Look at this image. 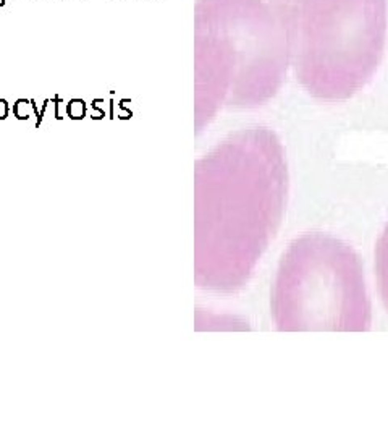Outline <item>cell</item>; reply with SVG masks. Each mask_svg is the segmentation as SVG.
I'll return each instance as SVG.
<instances>
[{"label":"cell","instance_id":"8992f818","mask_svg":"<svg viewBox=\"0 0 388 437\" xmlns=\"http://www.w3.org/2000/svg\"><path fill=\"white\" fill-rule=\"evenodd\" d=\"M5 5V0H0V7H3Z\"/></svg>","mask_w":388,"mask_h":437},{"label":"cell","instance_id":"6da1fadb","mask_svg":"<svg viewBox=\"0 0 388 437\" xmlns=\"http://www.w3.org/2000/svg\"><path fill=\"white\" fill-rule=\"evenodd\" d=\"M285 151L274 131L252 128L222 146L198 172L196 274L214 290L243 287L283 219Z\"/></svg>","mask_w":388,"mask_h":437},{"label":"cell","instance_id":"5b68a950","mask_svg":"<svg viewBox=\"0 0 388 437\" xmlns=\"http://www.w3.org/2000/svg\"><path fill=\"white\" fill-rule=\"evenodd\" d=\"M7 112H8L7 102H5V101H0V118H5V115H7Z\"/></svg>","mask_w":388,"mask_h":437},{"label":"cell","instance_id":"3957f363","mask_svg":"<svg viewBox=\"0 0 388 437\" xmlns=\"http://www.w3.org/2000/svg\"><path fill=\"white\" fill-rule=\"evenodd\" d=\"M375 272L379 293L384 301V306L388 309V222L384 231L380 233L375 246Z\"/></svg>","mask_w":388,"mask_h":437},{"label":"cell","instance_id":"7a4b0ae2","mask_svg":"<svg viewBox=\"0 0 388 437\" xmlns=\"http://www.w3.org/2000/svg\"><path fill=\"white\" fill-rule=\"evenodd\" d=\"M280 332H365L372 306L359 256L344 241L306 233L281 256L272 287Z\"/></svg>","mask_w":388,"mask_h":437},{"label":"cell","instance_id":"277c9868","mask_svg":"<svg viewBox=\"0 0 388 437\" xmlns=\"http://www.w3.org/2000/svg\"><path fill=\"white\" fill-rule=\"evenodd\" d=\"M68 110H70L71 118H81L83 114H84V105H83L81 101H73L70 104V109H68Z\"/></svg>","mask_w":388,"mask_h":437}]
</instances>
